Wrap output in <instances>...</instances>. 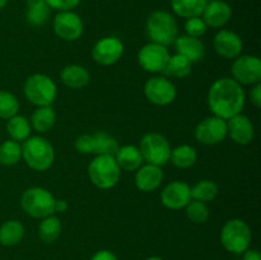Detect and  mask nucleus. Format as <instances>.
Returning <instances> with one entry per match:
<instances>
[{
	"mask_svg": "<svg viewBox=\"0 0 261 260\" xmlns=\"http://www.w3.org/2000/svg\"><path fill=\"white\" fill-rule=\"evenodd\" d=\"M186 208V216L193 223L200 224L206 222L209 217V209L205 203L199 200H190Z\"/></svg>",
	"mask_w": 261,
	"mask_h": 260,
	"instance_id": "f704fd0d",
	"label": "nucleus"
},
{
	"mask_svg": "<svg viewBox=\"0 0 261 260\" xmlns=\"http://www.w3.org/2000/svg\"><path fill=\"white\" fill-rule=\"evenodd\" d=\"M217 194H218V186L214 181L211 180H201L191 188V199L203 201V203L212 201L216 198Z\"/></svg>",
	"mask_w": 261,
	"mask_h": 260,
	"instance_id": "473e14b6",
	"label": "nucleus"
},
{
	"mask_svg": "<svg viewBox=\"0 0 261 260\" xmlns=\"http://www.w3.org/2000/svg\"><path fill=\"white\" fill-rule=\"evenodd\" d=\"M232 79L246 86H254L261 81V61L254 55H240L232 64Z\"/></svg>",
	"mask_w": 261,
	"mask_h": 260,
	"instance_id": "1a4fd4ad",
	"label": "nucleus"
},
{
	"mask_svg": "<svg viewBox=\"0 0 261 260\" xmlns=\"http://www.w3.org/2000/svg\"><path fill=\"white\" fill-rule=\"evenodd\" d=\"M206 28H208V25L205 24L201 17L188 18L185 22V32L186 35L191 36V37H201L206 32Z\"/></svg>",
	"mask_w": 261,
	"mask_h": 260,
	"instance_id": "c9c22d12",
	"label": "nucleus"
},
{
	"mask_svg": "<svg viewBox=\"0 0 261 260\" xmlns=\"http://www.w3.org/2000/svg\"><path fill=\"white\" fill-rule=\"evenodd\" d=\"M200 17L208 27L221 28L231 19L232 9L228 3L223 0H212L206 3Z\"/></svg>",
	"mask_w": 261,
	"mask_h": 260,
	"instance_id": "a211bd4d",
	"label": "nucleus"
},
{
	"mask_svg": "<svg viewBox=\"0 0 261 260\" xmlns=\"http://www.w3.org/2000/svg\"><path fill=\"white\" fill-rule=\"evenodd\" d=\"M23 89L28 101L37 107L51 106L58 94L55 82L45 74H33L28 76Z\"/></svg>",
	"mask_w": 261,
	"mask_h": 260,
	"instance_id": "0eeeda50",
	"label": "nucleus"
},
{
	"mask_svg": "<svg viewBox=\"0 0 261 260\" xmlns=\"http://www.w3.org/2000/svg\"><path fill=\"white\" fill-rule=\"evenodd\" d=\"M227 137V120L218 116H209L201 120L195 127V138L199 143L214 145L223 142Z\"/></svg>",
	"mask_w": 261,
	"mask_h": 260,
	"instance_id": "9b49d317",
	"label": "nucleus"
},
{
	"mask_svg": "<svg viewBox=\"0 0 261 260\" xmlns=\"http://www.w3.org/2000/svg\"><path fill=\"white\" fill-rule=\"evenodd\" d=\"M246 102V94L240 83L232 78H219L208 92V106L214 116L228 120L241 114Z\"/></svg>",
	"mask_w": 261,
	"mask_h": 260,
	"instance_id": "f257e3e1",
	"label": "nucleus"
},
{
	"mask_svg": "<svg viewBox=\"0 0 261 260\" xmlns=\"http://www.w3.org/2000/svg\"><path fill=\"white\" fill-rule=\"evenodd\" d=\"M147 35L150 42L168 46L175 42L178 35L177 22L166 10H155L147 19Z\"/></svg>",
	"mask_w": 261,
	"mask_h": 260,
	"instance_id": "7ed1b4c3",
	"label": "nucleus"
},
{
	"mask_svg": "<svg viewBox=\"0 0 261 260\" xmlns=\"http://www.w3.org/2000/svg\"><path fill=\"white\" fill-rule=\"evenodd\" d=\"M61 82L71 89H81L89 83V73L84 66L78 64L66 65L61 70Z\"/></svg>",
	"mask_w": 261,
	"mask_h": 260,
	"instance_id": "4be33fe9",
	"label": "nucleus"
},
{
	"mask_svg": "<svg viewBox=\"0 0 261 260\" xmlns=\"http://www.w3.org/2000/svg\"><path fill=\"white\" fill-rule=\"evenodd\" d=\"M214 50L224 59H236L241 55L244 45L236 32L229 30H221L214 36Z\"/></svg>",
	"mask_w": 261,
	"mask_h": 260,
	"instance_id": "dca6fc26",
	"label": "nucleus"
},
{
	"mask_svg": "<svg viewBox=\"0 0 261 260\" xmlns=\"http://www.w3.org/2000/svg\"><path fill=\"white\" fill-rule=\"evenodd\" d=\"M168 59H170V53L167 47L160 43H147L138 53V63L145 71L149 73H162Z\"/></svg>",
	"mask_w": 261,
	"mask_h": 260,
	"instance_id": "f8f14e48",
	"label": "nucleus"
},
{
	"mask_svg": "<svg viewBox=\"0 0 261 260\" xmlns=\"http://www.w3.org/2000/svg\"><path fill=\"white\" fill-rule=\"evenodd\" d=\"M145 260H163L162 257H160V256H150V257H148V259H145Z\"/></svg>",
	"mask_w": 261,
	"mask_h": 260,
	"instance_id": "c03bdc74",
	"label": "nucleus"
},
{
	"mask_svg": "<svg viewBox=\"0 0 261 260\" xmlns=\"http://www.w3.org/2000/svg\"><path fill=\"white\" fill-rule=\"evenodd\" d=\"M61 233V222L58 217H55L54 214L51 216L45 217L42 218V221L40 222V226H38V236L46 244H51V242L55 241Z\"/></svg>",
	"mask_w": 261,
	"mask_h": 260,
	"instance_id": "7c9ffc66",
	"label": "nucleus"
},
{
	"mask_svg": "<svg viewBox=\"0 0 261 260\" xmlns=\"http://www.w3.org/2000/svg\"><path fill=\"white\" fill-rule=\"evenodd\" d=\"M124 54V43L115 36H107L94 43L92 58L96 63L109 66L117 63Z\"/></svg>",
	"mask_w": 261,
	"mask_h": 260,
	"instance_id": "4468645a",
	"label": "nucleus"
},
{
	"mask_svg": "<svg viewBox=\"0 0 261 260\" xmlns=\"http://www.w3.org/2000/svg\"><path fill=\"white\" fill-rule=\"evenodd\" d=\"M19 101L13 93L8 91H0V117L10 119L18 114Z\"/></svg>",
	"mask_w": 261,
	"mask_h": 260,
	"instance_id": "72a5a7b5",
	"label": "nucleus"
},
{
	"mask_svg": "<svg viewBox=\"0 0 261 260\" xmlns=\"http://www.w3.org/2000/svg\"><path fill=\"white\" fill-rule=\"evenodd\" d=\"M251 228L245 221L239 218L229 219L221 231V242L227 251L232 254H242L251 244Z\"/></svg>",
	"mask_w": 261,
	"mask_h": 260,
	"instance_id": "39448f33",
	"label": "nucleus"
},
{
	"mask_svg": "<svg viewBox=\"0 0 261 260\" xmlns=\"http://www.w3.org/2000/svg\"><path fill=\"white\" fill-rule=\"evenodd\" d=\"M7 3H8V0H0V10H2L5 5H7Z\"/></svg>",
	"mask_w": 261,
	"mask_h": 260,
	"instance_id": "37998d69",
	"label": "nucleus"
},
{
	"mask_svg": "<svg viewBox=\"0 0 261 260\" xmlns=\"http://www.w3.org/2000/svg\"><path fill=\"white\" fill-rule=\"evenodd\" d=\"M191 65L193 63L188 60L185 56L175 54V55L170 56L162 73L166 75L175 76V78H186L191 73Z\"/></svg>",
	"mask_w": 261,
	"mask_h": 260,
	"instance_id": "c756f323",
	"label": "nucleus"
},
{
	"mask_svg": "<svg viewBox=\"0 0 261 260\" xmlns=\"http://www.w3.org/2000/svg\"><path fill=\"white\" fill-rule=\"evenodd\" d=\"M91 260H119L116 257V255L114 252L109 251V250H99L97 251L93 256L91 257Z\"/></svg>",
	"mask_w": 261,
	"mask_h": 260,
	"instance_id": "ea45409f",
	"label": "nucleus"
},
{
	"mask_svg": "<svg viewBox=\"0 0 261 260\" xmlns=\"http://www.w3.org/2000/svg\"><path fill=\"white\" fill-rule=\"evenodd\" d=\"M191 200V188L184 181H172L161 193V201L168 209L185 208Z\"/></svg>",
	"mask_w": 261,
	"mask_h": 260,
	"instance_id": "2eb2a0df",
	"label": "nucleus"
},
{
	"mask_svg": "<svg viewBox=\"0 0 261 260\" xmlns=\"http://www.w3.org/2000/svg\"><path fill=\"white\" fill-rule=\"evenodd\" d=\"M242 260H261V255L259 250L256 249H247L246 251L242 252Z\"/></svg>",
	"mask_w": 261,
	"mask_h": 260,
	"instance_id": "a19ab883",
	"label": "nucleus"
},
{
	"mask_svg": "<svg viewBox=\"0 0 261 260\" xmlns=\"http://www.w3.org/2000/svg\"><path fill=\"white\" fill-rule=\"evenodd\" d=\"M139 149L145 162L160 167L170 161L171 150H172L168 140L160 133L145 134L140 140Z\"/></svg>",
	"mask_w": 261,
	"mask_h": 260,
	"instance_id": "6e6552de",
	"label": "nucleus"
},
{
	"mask_svg": "<svg viewBox=\"0 0 261 260\" xmlns=\"http://www.w3.org/2000/svg\"><path fill=\"white\" fill-rule=\"evenodd\" d=\"M24 236V227L18 221H7L0 227V244L3 246H14Z\"/></svg>",
	"mask_w": 261,
	"mask_h": 260,
	"instance_id": "a878e982",
	"label": "nucleus"
},
{
	"mask_svg": "<svg viewBox=\"0 0 261 260\" xmlns=\"http://www.w3.org/2000/svg\"><path fill=\"white\" fill-rule=\"evenodd\" d=\"M227 135L240 145H246L254 139V125L246 115H234L227 120Z\"/></svg>",
	"mask_w": 261,
	"mask_h": 260,
	"instance_id": "f3484780",
	"label": "nucleus"
},
{
	"mask_svg": "<svg viewBox=\"0 0 261 260\" xmlns=\"http://www.w3.org/2000/svg\"><path fill=\"white\" fill-rule=\"evenodd\" d=\"M144 94L149 102L158 106H167L176 98V87L165 76H153L144 84Z\"/></svg>",
	"mask_w": 261,
	"mask_h": 260,
	"instance_id": "9d476101",
	"label": "nucleus"
},
{
	"mask_svg": "<svg viewBox=\"0 0 261 260\" xmlns=\"http://www.w3.org/2000/svg\"><path fill=\"white\" fill-rule=\"evenodd\" d=\"M250 99H251L252 105L256 107L261 106V84L256 83L252 86L251 91H250Z\"/></svg>",
	"mask_w": 261,
	"mask_h": 260,
	"instance_id": "58836bf2",
	"label": "nucleus"
},
{
	"mask_svg": "<svg viewBox=\"0 0 261 260\" xmlns=\"http://www.w3.org/2000/svg\"><path fill=\"white\" fill-rule=\"evenodd\" d=\"M176 54L185 56L191 63H198L203 60L205 56V47L199 38L191 37V36H180L175 40Z\"/></svg>",
	"mask_w": 261,
	"mask_h": 260,
	"instance_id": "aec40b11",
	"label": "nucleus"
},
{
	"mask_svg": "<svg viewBox=\"0 0 261 260\" xmlns=\"http://www.w3.org/2000/svg\"><path fill=\"white\" fill-rule=\"evenodd\" d=\"M55 35L64 41H76L83 35V20L73 10L59 12L53 22Z\"/></svg>",
	"mask_w": 261,
	"mask_h": 260,
	"instance_id": "ddd939ff",
	"label": "nucleus"
},
{
	"mask_svg": "<svg viewBox=\"0 0 261 260\" xmlns=\"http://www.w3.org/2000/svg\"><path fill=\"white\" fill-rule=\"evenodd\" d=\"M75 149L82 154H92V134H83L76 138Z\"/></svg>",
	"mask_w": 261,
	"mask_h": 260,
	"instance_id": "4c0bfd02",
	"label": "nucleus"
},
{
	"mask_svg": "<svg viewBox=\"0 0 261 260\" xmlns=\"http://www.w3.org/2000/svg\"><path fill=\"white\" fill-rule=\"evenodd\" d=\"M50 7L46 0H27L25 18L32 25H42L50 17Z\"/></svg>",
	"mask_w": 261,
	"mask_h": 260,
	"instance_id": "bb28decb",
	"label": "nucleus"
},
{
	"mask_svg": "<svg viewBox=\"0 0 261 260\" xmlns=\"http://www.w3.org/2000/svg\"><path fill=\"white\" fill-rule=\"evenodd\" d=\"M22 158L35 171L48 170L55 160L54 147L43 137H30L22 144Z\"/></svg>",
	"mask_w": 261,
	"mask_h": 260,
	"instance_id": "f03ea898",
	"label": "nucleus"
},
{
	"mask_svg": "<svg viewBox=\"0 0 261 260\" xmlns=\"http://www.w3.org/2000/svg\"><path fill=\"white\" fill-rule=\"evenodd\" d=\"M198 160L195 148L189 144H182L171 150L170 161L177 168H189Z\"/></svg>",
	"mask_w": 261,
	"mask_h": 260,
	"instance_id": "c85d7f7f",
	"label": "nucleus"
},
{
	"mask_svg": "<svg viewBox=\"0 0 261 260\" xmlns=\"http://www.w3.org/2000/svg\"><path fill=\"white\" fill-rule=\"evenodd\" d=\"M68 209V203L63 199H56L55 200V212L61 213V212H65Z\"/></svg>",
	"mask_w": 261,
	"mask_h": 260,
	"instance_id": "79ce46f5",
	"label": "nucleus"
},
{
	"mask_svg": "<svg viewBox=\"0 0 261 260\" xmlns=\"http://www.w3.org/2000/svg\"><path fill=\"white\" fill-rule=\"evenodd\" d=\"M120 170L114 155H96L88 166L89 180L98 189L107 190L119 183Z\"/></svg>",
	"mask_w": 261,
	"mask_h": 260,
	"instance_id": "20e7f679",
	"label": "nucleus"
},
{
	"mask_svg": "<svg viewBox=\"0 0 261 260\" xmlns=\"http://www.w3.org/2000/svg\"><path fill=\"white\" fill-rule=\"evenodd\" d=\"M7 132L10 139L15 142H24L31 135V124L22 115H14L13 117L8 119Z\"/></svg>",
	"mask_w": 261,
	"mask_h": 260,
	"instance_id": "cd10ccee",
	"label": "nucleus"
},
{
	"mask_svg": "<svg viewBox=\"0 0 261 260\" xmlns=\"http://www.w3.org/2000/svg\"><path fill=\"white\" fill-rule=\"evenodd\" d=\"M22 158V145L15 140H5L0 144V163L4 166L17 165Z\"/></svg>",
	"mask_w": 261,
	"mask_h": 260,
	"instance_id": "2f4dec72",
	"label": "nucleus"
},
{
	"mask_svg": "<svg viewBox=\"0 0 261 260\" xmlns=\"http://www.w3.org/2000/svg\"><path fill=\"white\" fill-rule=\"evenodd\" d=\"M208 0H171L173 12L182 18L200 17Z\"/></svg>",
	"mask_w": 261,
	"mask_h": 260,
	"instance_id": "393cba45",
	"label": "nucleus"
},
{
	"mask_svg": "<svg viewBox=\"0 0 261 260\" xmlns=\"http://www.w3.org/2000/svg\"><path fill=\"white\" fill-rule=\"evenodd\" d=\"M55 200L53 194L43 188H30L20 198L22 209L33 218H45L55 213Z\"/></svg>",
	"mask_w": 261,
	"mask_h": 260,
	"instance_id": "423d86ee",
	"label": "nucleus"
},
{
	"mask_svg": "<svg viewBox=\"0 0 261 260\" xmlns=\"http://www.w3.org/2000/svg\"><path fill=\"white\" fill-rule=\"evenodd\" d=\"M119 142L112 135L103 132L92 134V153L96 155H115L119 149Z\"/></svg>",
	"mask_w": 261,
	"mask_h": 260,
	"instance_id": "b1692460",
	"label": "nucleus"
},
{
	"mask_svg": "<svg viewBox=\"0 0 261 260\" xmlns=\"http://www.w3.org/2000/svg\"><path fill=\"white\" fill-rule=\"evenodd\" d=\"M50 9L59 10V12H68L78 7L81 0H46Z\"/></svg>",
	"mask_w": 261,
	"mask_h": 260,
	"instance_id": "e433bc0d",
	"label": "nucleus"
},
{
	"mask_svg": "<svg viewBox=\"0 0 261 260\" xmlns=\"http://www.w3.org/2000/svg\"><path fill=\"white\" fill-rule=\"evenodd\" d=\"M135 186L140 191L150 193L155 189L160 188L163 180V171L160 166L150 165L147 163L144 166H140L135 173Z\"/></svg>",
	"mask_w": 261,
	"mask_h": 260,
	"instance_id": "6ab92c4d",
	"label": "nucleus"
},
{
	"mask_svg": "<svg viewBox=\"0 0 261 260\" xmlns=\"http://www.w3.org/2000/svg\"><path fill=\"white\" fill-rule=\"evenodd\" d=\"M114 157L119 167L125 171H137L144 162L139 147L133 144L120 147Z\"/></svg>",
	"mask_w": 261,
	"mask_h": 260,
	"instance_id": "412c9836",
	"label": "nucleus"
},
{
	"mask_svg": "<svg viewBox=\"0 0 261 260\" xmlns=\"http://www.w3.org/2000/svg\"><path fill=\"white\" fill-rule=\"evenodd\" d=\"M56 114L53 106H40L33 111L31 116V127L37 133H46L55 125Z\"/></svg>",
	"mask_w": 261,
	"mask_h": 260,
	"instance_id": "5701e85b",
	"label": "nucleus"
}]
</instances>
